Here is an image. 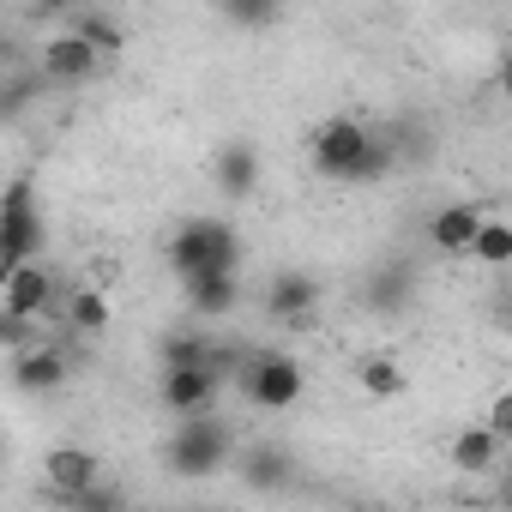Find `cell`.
<instances>
[{"instance_id": "1", "label": "cell", "mask_w": 512, "mask_h": 512, "mask_svg": "<svg viewBox=\"0 0 512 512\" xmlns=\"http://www.w3.org/2000/svg\"><path fill=\"white\" fill-rule=\"evenodd\" d=\"M368 151H374V139H368V127L350 121V115H332V121L314 127V169H320V175L350 181V175L368 163Z\"/></svg>"}, {"instance_id": "2", "label": "cell", "mask_w": 512, "mask_h": 512, "mask_svg": "<svg viewBox=\"0 0 512 512\" xmlns=\"http://www.w3.org/2000/svg\"><path fill=\"white\" fill-rule=\"evenodd\" d=\"M49 302H55V278L49 266H7L0 272V320H13V326H37L49 320Z\"/></svg>"}, {"instance_id": "3", "label": "cell", "mask_w": 512, "mask_h": 512, "mask_svg": "<svg viewBox=\"0 0 512 512\" xmlns=\"http://www.w3.org/2000/svg\"><path fill=\"white\" fill-rule=\"evenodd\" d=\"M169 253H175V266H181V278H187V284L235 266V241H229V229H223V223H193V229H181V241H175Z\"/></svg>"}, {"instance_id": "4", "label": "cell", "mask_w": 512, "mask_h": 512, "mask_svg": "<svg viewBox=\"0 0 512 512\" xmlns=\"http://www.w3.org/2000/svg\"><path fill=\"white\" fill-rule=\"evenodd\" d=\"M241 392H247V404H260V410H290L302 398V368L290 356H260L241 374Z\"/></svg>"}, {"instance_id": "5", "label": "cell", "mask_w": 512, "mask_h": 512, "mask_svg": "<svg viewBox=\"0 0 512 512\" xmlns=\"http://www.w3.org/2000/svg\"><path fill=\"white\" fill-rule=\"evenodd\" d=\"M37 241H43V223H37V211H31V187L13 181L7 211H0V247H7V266H31Z\"/></svg>"}, {"instance_id": "6", "label": "cell", "mask_w": 512, "mask_h": 512, "mask_svg": "<svg viewBox=\"0 0 512 512\" xmlns=\"http://www.w3.org/2000/svg\"><path fill=\"white\" fill-rule=\"evenodd\" d=\"M43 482L61 494V500H91L97 494V458L79 452V446H55L43 458Z\"/></svg>"}, {"instance_id": "7", "label": "cell", "mask_w": 512, "mask_h": 512, "mask_svg": "<svg viewBox=\"0 0 512 512\" xmlns=\"http://www.w3.org/2000/svg\"><path fill=\"white\" fill-rule=\"evenodd\" d=\"M43 73H49L55 85H85V79L97 73V49H91L79 31H61V37L43 43Z\"/></svg>"}, {"instance_id": "8", "label": "cell", "mask_w": 512, "mask_h": 512, "mask_svg": "<svg viewBox=\"0 0 512 512\" xmlns=\"http://www.w3.org/2000/svg\"><path fill=\"white\" fill-rule=\"evenodd\" d=\"M482 205H446V211H434L428 217V241L440 247V253H470L476 247V235H482Z\"/></svg>"}, {"instance_id": "9", "label": "cell", "mask_w": 512, "mask_h": 512, "mask_svg": "<svg viewBox=\"0 0 512 512\" xmlns=\"http://www.w3.org/2000/svg\"><path fill=\"white\" fill-rule=\"evenodd\" d=\"M217 398V368H169L163 374V404L175 416H199Z\"/></svg>"}, {"instance_id": "10", "label": "cell", "mask_w": 512, "mask_h": 512, "mask_svg": "<svg viewBox=\"0 0 512 512\" xmlns=\"http://www.w3.org/2000/svg\"><path fill=\"white\" fill-rule=\"evenodd\" d=\"M446 458H452V470H464V476H482V470H494V458H500V440L488 434V422H470V428H458V434L446 440Z\"/></svg>"}, {"instance_id": "11", "label": "cell", "mask_w": 512, "mask_h": 512, "mask_svg": "<svg viewBox=\"0 0 512 512\" xmlns=\"http://www.w3.org/2000/svg\"><path fill=\"white\" fill-rule=\"evenodd\" d=\"M217 458H223V434H217L211 422H193V428L175 440V464H181V470H211Z\"/></svg>"}, {"instance_id": "12", "label": "cell", "mask_w": 512, "mask_h": 512, "mask_svg": "<svg viewBox=\"0 0 512 512\" xmlns=\"http://www.w3.org/2000/svg\"><path fill=\"white\" fill-rule=\"evenodd\" d=\"M470 260H476V266H512V223H506V217H488V223H482Z\"/></svg>"}, {"instance_id": "13", "label": "cell", "mask_w": 512, "mask_h": 512, "mask_svg": "<svg viewBox=\"0 0 512 512\" xmlns=\"http://www.w3.org/2000/svg\"><path fill=\"white\" fill-rule=\"evenodd\" d=\"M187 296H193V308H199V314H229V308H235V278H229V272L193 278V284H187Z\"/></svg>"}, {"instance_id": "14", "label": "cell", "mask_w": 512, "mask_h": 512, "mask_svg": "<svg viewBox=\"0 0 512 512\" xmlns=\"http://www.w3.org/2000/svg\"><path fill=\"white\" fill-rule=\"evenodd\" d=\"M67 320H73V332H103L109 326V296L103 290H73L67 296Z\"/></svg>"}, {"instance_id": "15", "label": "cell", "mask_w": 512, "mask_h": 512, "mask_svg": "<svg viewBox=\"0 0 512 512\" xmlns=\"http://www.w3.org/2000/svg\"><path fill=\"white\" fill-rule=\"evenodd\" d=\"M314 302H320L314 278H278V290H272V314H308Z\"/></svg>"}, {"instance_id": "16", "label": "cell", "mask_w": 512, "mask_h": 512, "mask_svg": "<svg viewBox=\"0 0 512 512\" xmlns=\"http://www.w3.org/2000/svg\"><path fill=\"white\" fill-rule=\"evenodd\" d=\"M61 374H67V368H61V356H55V350H37V356H25V362L13 368V380H19V386H31V392H37V386H61Z\"/></svg>"}, {"instance_id": "17", "label": "cell", "mask_w": 512, "mask_h": 512, "mask_svg": "<svg viewBox=\"0 0 512 512\" xmlns=\"http://www.w3.org/2000/svg\"><path fill=\"white\" fill-rule=\"evenodd\" d=\"M362 392H368V398H398V392H404V368L386 362V356H374V362L362 368Z\"/></svg>"}, {"instance_id": "18", "label": "cell", "mask_w": 512, "mask_h": 512, "mask_svg": "<svg viewBox=\"0 0 512 512\" xmlns=\"http://www.w3.org/2000/svg\"><path fill=\"white\" fill-rule=\"evenodd\" d=\"M73 31H79L97 55H115V49H121V31H115L103 13H79V19H73Z\"/></svg>"}, {"instance_id": "19", "label": "cell", "mask_w": 512, "mask_h": 512, "mask_svg": "<svg viewBox=\"0 0 512 512\" xmlns=\"http://www.w3.org/2000/svg\"><path fill=\"white\" fill-rule=\"evenodd\" d=\"M482 422H488V434H494L500 446H512V386L488 398V416H482Z\"/></svg>"}, {"instance_id": "20", "label": "cell", "mask_w": 512, "mask_h": 512, "mask_svg": "<svg viewBox=\"0 0 512 512\" xmlns=\"http://www.w3.org/2000/svg\"><path fill=\"white\" fill-rule=\"evenodd\" d=\"M223 181H229V187H247V181H253V157H247V151H229V157H223Z\"/></svg>"}, {"instance_id": "21", "label": "cell", "mask_w": 512, "mask_h": 512, "mask_svg": "<svg viewBox=\"0 0 512 512\" xmlns=\"http://www.w3.org/2000/svg\"><path fill=\"white\" fill-rule=\"evenodd\" d=\"M500 91H506V97H512V43H506V49H500Z\"/></svg>"}]
</instances>
